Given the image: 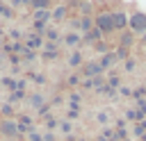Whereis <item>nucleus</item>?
I'll return each mask as SVG.
<instances>
[{
	"mask_svg": "<svg viewBox=\"0 0 146 141\" xmlns=\"http://www.w3.org/2000/svg\"><path fill=\"white\" fill-rule=\"evenodd\" d=\"M128 27H130V32L135 36H144L146 34V14L139 11V9H135L130 14V18H128Z\"/></svg>",
	"mask_w": 146,
	"mask_h": 141,
	"instance_id": "1",
	"label": "nucleus"
},
{
	"mask_svg": "<svg viewBox=\"0 0 146 141\" xmlns=\"http://www.w3.org/2000/svg\"><path fill=\"white\" fill-rule=\"evenodd\" d=\"M27 102H30L32 107H39V109L46 105V100H43V96H41V93H34V96H30V98H27Z\"/></svg>",
	"mask_w": 146,
	"mask_h": 141,
	"instance_id": "15",
	"label": "nucleus"
},
{
	"mask_svg": "<svg viewBox=\"0 0 146 141\" xmlns=\"http://www.w3.org/2000/svg\"><path fill=\"white\" fill-rule=\"evenodd\" d=\"M34 23H48L50 18H52V9H39V11H34Z\"/></svg>",
	"mask_w": 146,
	"mask_h": 141,
	"instance_id": "11",
	"label": "nucleus"
},
{
	"mask_svg": "<svg viewBox=\"0 0 146 141\" xmlns=\"http://www.w3.org/2000/svg\"><path fill=\"white\" fill-rule=\"evenodd\" d=\"M80 73H82L84 77H98V75H103L105 70H103V66H100L98 61H89V64H84V66L80 68Z\"/></svg>",
	"mask_w": 146,
	"mask_h": 141,
	"instance_id": "5",
	"label": "nucleus"
},
{
	"mask_svg": "<svg viewBox=\"0 0 146 141\" xmlns=\"http://www.w3.org/2000/svg\"><path fill=\"white\" fill-rule=\"evenodd\" d=\"M5 2H9L14 9H18V7H21V0H5Z\"/></svg>",
	"mask_w": 146,
	"mask_h": 141,
	"instance_id": "29",
	"label": "nucleus"
},
{
	"mask_svg": "<svg viewBox=\"0 0 146 141\" xmlns=\"http://www.w3.org/2000/svg\"><path fill=\"white\" fill-rule=\"evenodd\" d=\"M5 9H7V5H5V2H2V0H0V16H2V14H5Z\"/></svg>",
	"mask_w": 146,
	"mask_h": 141,
	"instance_id": "30",
	"label": "nucleus"
},
{
	"mask_svg": "<svg viewBox=\"0 0 146 141\" xmlns=\"http://www.w3.org/2000/svg\"><path fill=\"white\" fill-rule=\"evenodd\" d=\"M2 141H18V139H2Z\"/></svg>",
	"mask_w": 146,
	"mask_h": 141,
	"instance_id": "31",
	"label": "nucleus"
},
{
	"mask_svg": "<svg viewBox=\"0 0 146 141\" xmlns=\"http://www.w3.org/2000/svg\"><path fill=\"white\" fill-rule=\"evenodd\" d=\"M0 114H2V118H16V109H14L11 102H2L0 105Z\"/></svg>",
	"mask_w": 146,
	"mask_h": 141,
	"instance_id": "13",
	"label": "nucleus"
},
{
	"mask_svg": "<svg viewBox=\"0 0 146 141\" xmlns=\"http://www.w3.org/2000/svg\"><path fill=\"white\" fill-rule=\"evenodd\" d=\"M112 11V23H114V32H123L125 27H128V18H130V14H125L123 9H110Z\"/></svg>",
	"mask_w": 146,
	"mask_h": 141,
	"instance_id": "4",
	"label": "nucleus"
},
{
	"mask_svg": "<svg viewBox=\"0 0 146 141\" xmlns=\"http://www.w3.org/2000/svg\"><path fill=\"white\" fill-rule=\"evenodd\" d=\"M98 64L103 66V70H107V68H112V66L116 64V57H114V52H107V55H103V57L98 59Z\"/></svg>",
	"mask_w": 146,
	"mask_h": 141,
	"instance_id": "12",
	"label": "nucleus"
},
{
	"mask_svg": "<svg viewBox=\"0 0 146 141\" xmlns=\"http://www.w3.org/2000/svg\"><path fill=\"white\" fill-rule=\"evenodd\" d=\"M57 127H59L64 134H71V132H73V123H71V121H59V125H57Z\"/></svg>",
	"mask_w": 146,
	"mask_h": 141,
	"instance_id": "22",
	"label": "nucleus"
},
{
	"mask_svg": "<svg viewBox=\"0 0 146 141\" xmlns=\"http://www.w3.org/2000/svg\"><path fill=\"white\" fill-rule=\"evenodd\" d=\"M43 36H46L48 41H57V39H59V32H57V30H46Z\"/></svg>",
	"mask_w": 146,
	"mask_h": 141,
	"instance_id": "26",
	"label": "nucleus"
},
{
	"mask_svg": "<svg viewBox=\"0 0 146 141\" xmlns=\"http://www.w3.org/2000/svg\"><path fill=\"white\" fill-rule=\"evenodd\" d=\"M68 64H71V66H80V64H82V52L75 50V52L68 57Z\"/></svg>",
	"mask_w": 146,
	"mask_h": 141,
	"instance_id": "21",
	"label": "nucleus"
},
{
	"mask_svg": "<svg viewBox=\"0 0 146 141\" xmlns=\"http://www.w3.org/2000/svg\"><path fill=\"white\" fill-rule=\"evenodd\" d=\"M25 139H27V141H43V134H39L36 130H32V132L25 134Z\"/></svg>",
	"mask_w": 146,
	"mask_h": 141,
	"instance_id": "25",
	"label": "nucleus"
},
{
	"mask_svg": "<svg viewBox=\"0 0 146 141\" xmlns=\"http://www.w3.org/2000/svg\"><path fill=\"white\" fill-rule=\"evenodd\" d=\"M96 121H98V123H107V121H110V114H107V111H98V114H96Z\"/></svg>",
	"mask_w": 146,
	"mask_h": 141,
	"instance_id": "27",
	"label": "nucleus"
},
{
	"mask_svg": "<svg viewBox=\"0 0 146 141\" xmlns=\"http://www.w3.org/2000/svg\"><path fill=\"white\" fill-rule=\"evenodd\" d=\"M144 132H146V121H141V123H135V127H132V134H135V136H144Z\"/></svg>",
	"mask_w": 146,
	"mask_h": 141,
	"instance_id": "20",
	"label": "nucleus"
},
{
	"mask_svg": "<svg viewBox=\"0 0 146 141\" xmlns=\"http://www.w3.org/2000/svg\"><path fill=\"white\" fill-rule=\"evenodd\" d=\"M80 41H82V36H80V34H75V32L64 34V43H66V45H78Z\"/></svg>",
	"mask_w": 146,
	"mask_h": 141,
	"instance_id": "14",
	"label": "nucleus"
},
{
	"mask_svg": "<svg viewBox=\"0 0 146 141\" xmlns=\"http://www.w3.org/2000/svg\"><path fill=\"white\" fill-rule=\"evenodd\" d=\"M0 134L2 139H18L21 130H18L16 118H0Z\"/></svg>",
	"mask_w": 146,
	"mask_h": 141,
	"instance_id": "3",
	"label": "nucleus"
},
{
	"mask_svg": "<svg viewBox=\"0 0 146 141\" xmlns=\"http://www.w3.org/2000/svg\"><path fill=\"white\" fill-rule=\"evenodd\" d=\"M71 27H78V30H82V32L87 34L89 30H94V18H91V16H82V18H75V20H71Z\"/></svg>",
	"mask_w": 146,
	"mask_h": 141,
	"instance_id": "7",
	"label": "nucleus"
},
{
	"mask_svg": "<svg viewBox=\"0 0 146 141\" xmlns=\"http://www.w3.org/2000/svg\"><path fill=\"white\" fill-rule=\"evenodd\" d=\"M16 123H18L21 134H27V132H32V130H34V118H32V116H27V114H18V116H16Z\"/></svg>",
	"mask_w": 146,
	"mask_h": 141,
	"instance_id": "6",
	"label": "nucleus"
},
{
	"mask_svg": "<svg viewBox=\"0 0 146 141\" xmlns=\"http://www.w3.org/2000/svg\"><path fill=\"white\" fill-rule=\"evenodd\" d=\"M94 27H98L103 34H112L114 32V23H112V11L110 9H103L94 16Z\"/></svg>",
	"mask_w": 146,
	"mask_h": 141,
	"instance_id": "2",
	"label": "nucleus"
},
{
	"mask_svg": "<svg viewBox=\"0 0 146 141\" xmlns=\"http://www.w3.org/2000/svg\"><path fill=\"white\" fill-rule=\"evenodd\" d=\"M57 125H59V123H55L52 118H48V121H46V127H48V130H55Z\"/></svg>",
	"mask_w": 146,
	"mask_h": 141,
	"instance_id": "28",
	"label": "nucleus"
},
{
	"mask_svg": "<svg viewBox=\"0 0 146 141\" xmlns=\"http://www.w3.org/2000/svg\"><path fill=\"white\" fill-rule=\"evenodd\" d=\"M100 36H103V32H100L98 27H94V30H89V32L82 36V43H98Z\"/></svg>",
	"mask_w": 146,
	"mask_h": 141,
	"instance_id": "8",
	"label": "nucleus"
},
{
	"mask_svg": "<svg viewBox=\"0 0 146 141\" xmlns=\"http://www.w3.org/2000/svg\"><path fill=\"white\" fill-rule=\"evenodd\" d=\"M135 39H137V36H135L132 32H123V34L119 36V48H125V50H130V45L135 43Z\"/></svg>",
	"mask_w": 146,
	"mask_h": 141,
	"instance_id": "9",
	"label": "nucleus"
},
{
	"mask_svg": "<svg viewBox=\"0 0 146 141\" xmlns=\"http://www.w3.org/2000/svg\"><path fill=\"white\" fill-rule=\"evenodd\" d=\"M91 11H94L91 2H89V0H82V2H80V14H82V16H91Z\"/></svg>",
	"mask_w": 146,
	"mask_h": 141,
	"instance_id": "18",
	"label": "nucleus"
},
{
	"mask_svg": "<svg viewBox=\"0 0 146 141\" xmlns=\"http://www.w3.org/2000/svg\"><path fill=\"white\" fill-rule=\"evenodd\" d=\"M114 57H116V61H125V59L130 57V50H125V48H116V50H114Z\"/></svg>",
	"mask_w": 146,
	"mask_h": 141,
	"instance_id": "19",
	"label": "nucleus"
},
{
	"mask_svg": "<svg viewBox=\"0 0 146 141\" xmlns=\"http://www.w3.org/2000/svg\"><path fill=\"white\" fill-rule=\"evenodd\" d=\"M66 16H68V7L66 5H59V7L52 9V20L62 23V20H66Z\"/></svg>",
	"mask_w": 146,
	"mask_h": 141,
	"instance_id": "10",
	"label": "nucleus"
},
{
	"mask_svg": "<svg viewBox=\"0 0 146 141\" xmlns=\"http://www.w3.org/2000/svg\"><path fill=\"white\" fill-rule=\"evenodd\" d=\"M94 48H96L100 55H107V52H110V45H107L105 41H98V43H94Z\"/></svg>",
	"mask_w": 146,
	"mask_h": 141,
	"instance_id": "23",
	"label": "nucleus"
},
{
	"mask_svg": "<svg viewBox=\"0 0 146 141\" xmlns=\"http://www.w3.org/2000/svg\"><path fill=\"white\" fill-rule=\"evenodd\" d=\"M50 5H52V0H32V9L34 11H39V9H50Z\"/></svg>",
	"mask_w": 146,
	"mask_h": 141,
	"instance_id": "16",
	"label": "nucleus"
},
{
	"mask_svg": "<svg viewBox=\"0 0 146 141\" xmlns=\"http://www.w3.org/2000/svg\"><path fill=\"white\" fill-rule=\"evenodd\" d=\"M25 43H27V50H30V48H39V45H41V34H32V36H27Z\"/></svg>",
	"mask_w": 146,
	"mask_h": 141,
	"instance_id": "17",
	"label": "nucleus"
},
{
	"mask_svg": "<svg viewBox=\"0 0 146 141\" xmlns=\"http://www.w3.org/2000/svg\"><path fill=\"white\" fill-rule=\"evenodd\" d=\"M135 66H137V59H135V57H128V59H125V64H123V68H125L128 73H132V70H135Z\"/></svg>",
	"mask_w": 146,
	"mask_h": 141,
	"instance_id": "24",
	"label": "nucleus"
}]
</instances>
